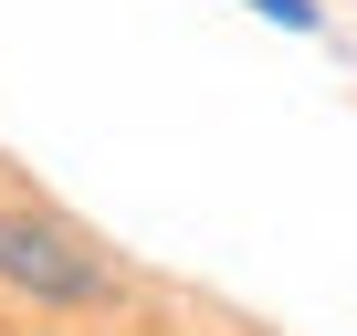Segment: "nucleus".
Segmentation results:
<instances>
[{
	"mask_svg": "<svg viewBox=\"0 0 357 336\" xmlns=\"http://www.w3.org/2000/svg\"><path fill=\"white\" fill-rule=\"evenodd\" d=\"M0 284H22L43 305H105V252L84 231H63L53 211H22V200H0Z\"/></svg>",
	"mask_w": 357,
	"mask_h": 336,
	"instance_id": "1",
	"label": "nucleus"
},
{
	"mask_svg": "<svg viewBox=\"0 0 357 336\" xmlns=\"http://www.w3.org/2000/svg\"><path fill=\"white\" fill-rule=\"evenodd\" d=\"M263 22H284V32H315V0H252Z\"/></svg>",
	"mask_w": 357,
	"mask_h": 336,
	"instance_id": "2",
	"label": "nucleus"
}]
</instances>
